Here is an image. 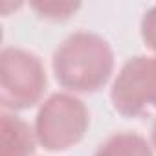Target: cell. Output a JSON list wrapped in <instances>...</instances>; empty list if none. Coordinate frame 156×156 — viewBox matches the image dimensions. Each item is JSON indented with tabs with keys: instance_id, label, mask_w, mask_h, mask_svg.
Masks as SVG:
<instances>
[{
	"instance_id": "cell-8",
	"label": "cell",
	"mask_w": 156,
	"mask_h": 156,
	"mask_svg": "<svg viewBox=\"0 0 156 156\" xmlns=\"http://www.w3.org/2000/svg\"><path fill=\"white\" fill-rule=\"evenodd\" d=\"M140 33H141V41L147 46V50L156 55V4L149 8L145 15L141 17Z\"/></svg>"
},
{
	"instance_id": "cell-1",
	"label": "cell",
	"mask_w": 156,
	"mask_h": 156,
	"mask_svg": "<svg viewBox=\"0 0 156 156\" xmlns=\"http://www.w3.org/2000/svg\"><path fill=\"white\" fill-rule=\"evenodd\" d=\"M114 50L94 31H75L53 51L51 70L61 88L70 94L99 92L114 73Z\"/></svg>"
},
{
	"instance_id": "cell-3",
	"label": "cell",
	"mask_w": 156,
	"mask_h": 156,
	"mask_svg": "<svg viewBox=\"0 0 156 156\" xmlns=\"http://www.w3.org/2000/svg\"><path fill=\"white\" fill-rule=\"evenodd\" d=\"M48 77L41 57L30 50L6 46L0 51V105L8 112L37 107L46 92Z\"/></svg>"
},
{
	"instance_id": "cell-6",
	"label": "cell",
	"mask_w": 156,
	"mask_h": 156,
	"mask_svg": "<svg viewBox=\"0 0 156 156\" xmlns=\"http://www.w3.org/2000/svg\"><path fill=\"white\" fill-rule=\"evenodd\" d=\"M94 156H154V149L145 136L132 130H123L103 140Z\"/></svg>"
},
{
	"instance_id": "cell-4",
	"label": "cell",
	"mask_w": 156,
	"mask_h": 156,
	"mask_svg": "<svg viewBox=\"0 0 156 156\" xmlns=\"http://www.w3.org/2000/svg\"><path fill=\"white\" fill-rule=\"evenodd\" d=\"M112 108L123 118H141L156 110V55L130 57L110 87Z\"/></svg>"
},
{
	"instance_id": "cell-2",
	"label": "cell",
	"mask_w": 156,
	"mask_h": 156,
	"mask_svg": "<svg viewBox=\"0 0 156 156\" xmlns=\"http://www.w3.org/2000/svg\"><path fill=\"white\" fill-rule=\"evenodd\" d=\"M90 127V112L83 99L70 92L46 98L35 116V136L48 152H66L79 145Z\"/></svg>"
},
{
	"instance_id": "cell-9",
	"label": "cell",
	"mask_w": 156,
	"mask_h": 156,
	"mask_svg": "<svg viewBox=\"0 0 156 156\" xmlns=\"http://www.w3.org/2000/svg\"><path fill=\"white\" fill-rule=\"evenodd\" d=\"M151 145H152V149H154V152H156V119H154V123H152V127H151Z\"/></svg>"
},
{
	"instance_id": "cell-5",
	"label": "cell",
	"mask_w": 156,
	"mask_h": 156,
	"mask_svg": "<svg viewBox=\"0 0 156 156\" xmlns=\"http://www.w3.org/2000/svg\"><path fill=\"white\" fill-rule=\"evenodd\" d=\"M39 145L35 129L15 112H0V156H33Z\"/></svg>"
},
{
	"instance_id": "cell-7",
	"label": "cell",
	"mask_w": 156,
	"mask_h": 156,
	"mask_svg": "<svg viewBox=\"0 0 156 156\" xmlns=\"http://www.w3.org/2000/svg\"><path fill=\"white\" fill-rule=\"evenodd\" d=\"M30 8L46 20H68L77 9L81 8L79 2H31Z\"/></svg>"
}]
</instances>
